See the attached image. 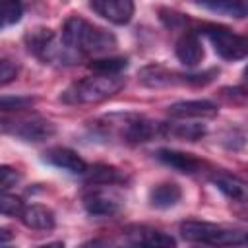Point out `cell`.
<instances>
[{
  "mask_svg": "<svg viewBox=\"0 0 248 248\" xmlns=\"http://www.w3.org/2000/svg\"><path fill=\"white\" fill-rule=\"evenodd\" d=\"M25 46L33 56H37L45 64H74L76 58H79L64 45L62 37L58 39L56 33L46 27H35L27 31Z\"/></svg>",
  "mask_w": 248,
  "mask_h": 248,
  "instance_id": "cell-4",
  "label": "cell"
},
{
  "mask_svg": "<svg viewBox=\"0 0 248 248\" xmlns=\"http://www.w3.org/2000/svg\"><path fill=\"white\" fill-rule=\"evenodd\" d=\"M128 60L124 56H107V58H93L89 62V68L95 74H107V76H120L122 70H126Z\"/></svg>",
  "mask_w": 248,
  "mask_h": 248,
  "instance_id": "cell-22",
  "label": "cell"
},
{
  "mask_svg": "<svg viewBox=\"0 0 248 248\" xmlns=\"http://www.w3.org/2000/svg\"><path fill=\"white\" fill-rule=\"evenodd\" d=\"M217 72L209 70L203 74H180L174 70H167L157 64H149L140 70V81L147 87H167V85H205L213 79Z\"/></svg>",
  "mask_w": 248,
  "mask_h": 248,
  "instance_id": "cell-7",
  "label": "cell"
},
{
  "mask_svg": "<svg viewBox=\"0 0 248 248\" xmlns=\"http://www.w3.org/2000/svg\"><path fill=\"white\" fill-rule=\"evenodd\" d=\"M155 157H157L163 165H167V167H170V169H174V170H178V172H182V174H196V172L202 170V165H203V163H202L198 157H194L192 153L178 151V149H169V147L159 149V151L155 153Z\"/></svg>",
  "mask_w": 248,
  "mask_h": 248,
  "instance_id": "cell-14",
  "label": "cell"
},
{
  "mask_svg": "<svg viewBox=\"0 0 248 248\" xmlns=\"http://www.w3.org/2000/svg\"><path fill=\"white\" fill-rule=\"evenodd\" d=\"M43 161L48 163L50 167H56L60 170H66L70 174H85L89 165L83 161L81 155H78L74 149L68 147H52L43 153Z\"/></svg>",
  "mask_w": 248,
  "mask_h": 248,
  "instance_id": "cell-13",
  "label": "cell"
},
{
  "mask_svg": "<svg viewBox=\"0 0 248 248\" xmlns=\"http://www.w3.org/2000/svg\"><path fill=\"white\" fill-rule=\"evenodd\" d=\"M23 16V4L21 0H2V25H14Z\"/></svg>",
  "mask_w": 248,
  "mask_h": 248,
  "instance_id": "cell-23",
  "label": "cell"
},
{
  "mask_svg": "<svg viewBox=\"0 0 248 248\" xmlns=\"http://www.w3.org/2000/svg\"><path fill=\"white\" fill-rule=\"evenodd\" d=\"M126 238L136 246H147V248H170L176 244V240L153 227L147 225H130L124 229Z\"/></svg>",
  "mask_w": 248,
  "mask_h": 248,
  "instance_id": "cell-11",
  "label": "cell"
},
{
  "mask_svg": "<svg viewBox=\"0 0 248 248\" xmlns=\"http://www.w3.org/2000/svg\"><path fill=\"white\" fill-rule=\"evenodd\" d=\"M200 6L234 17H248V0H196Z\"/></svg>",
  "mask_w": 248,
  "mask_h": 248,
  "instance_id": "cell-21",
  "label": "cell"
},
{
  "mask_svg": "<svg viewBox=\"0 0 248 248\" xmlns=\"http://www.w3.org/2000/svg\"><path fill=\"white\" fill-rule=\"evenodd\" d=\"M31 105H33V99L31 97H2V101H0V108L4 112L23 110V108H29Z\"/></svg>",
  "mask_w": 248,
  "mask_h": 248,
  "instance_id": "cell-25",
  "label": "cell"
},
{
  "mask_svg": "<svg viewBox=\"0 0 248 248\" xmlns=\"http://www.w3.org/2000/svg\"><path fill=\"white\" fill-rule=\"evenodd\" d=\"M83 202V207L89 215H95V217H112L114 213H118L120 209V198L112 192V190H107V188H91L83 194L81 198Z\"/></svg>",
  "mask_w": 248,
  "mask_h": 248,
  "instance_id": "cell-9",
  "label": "cell"
},
{
  "mask_svg": "<svg viewBox=\"0 0 248 248\" xmlns=\"http://www.w3.org/2000/svg\"><path fill=\"white\" fill-rule=\"evenodd\" d=\"M161 136L178 138L186 141H196L205 136V126L196 122H161Z\"/></svg>",
  "mask_w": 248,
  "mask_h": 248,
  "instance_id": "cell-18",
  "label": "cell"
},
{
  "mask_svg": "<svg viewBox=\"0 0 248 248\" xmlns=\"http://www.w3.org/2000/svg\"><path fill=\"white\" fill-rule=\"evenodd\" d=\"M124 87V78L120 76H107L95 74L72 83L64 93L62 101L68 105H95L110 99Z\"/></svg>",
  "mask_w": 248,
  "mask_h": 248,
  "instance_id": "cell-3",
  "label": "cell"
},
{
  "mask_svg": "<svg viewBox=\"0 0 248 248\" xmlns=\"http://www.w3.org/2000/svg\"><path fill=\"white\" fill-rule=\"evenodd\" d=\"M244 78H246V81H248V66L244 68Z\"/></svg>",
  "mask_w": 248,
  "mask_h": 248,
  "instance_id": "cell-28",
  "label": "cell"
},
{
  "mask_svg": "<svg viewBox=\"0 0 248 248\" xmlns=\"http://www.w3.org/2000/svg\"><path fill=\"white\" fill-rule=\"evenodd\" d=\"M180 234L188 242L211 244V246H248V232L225 229L205 221H184Z\"/></svg>",
  "mask_w": 248,
  "mask_h": 248,
  "instance_id": "cell-5",
  "label": "cell"
},
{
  "mask_svg": "<svg viewBox=\"0 0 248 248\" xmlns=\"http://www.w3.org/2000/svg\"><path fill=\"white\" fill-rule=\"evenodd\" d=\"M219 108L213 101L207 99H190V101H176L169 107V114L176 120H203L217 116Z\"/></svg>",
  "mask_w": 248,
  "mask_h": 248,
  "instance_id": "cell-10",
  "label": "cell"
},
{
  "mask_svg": "<svg viewBox=\"0 0 248 248\" xmlns=\"http://www.w3.org/2000/svg\"><path fill=\"white\" fill-rule=\"evenodd\" d=\"M93 12L114 25H126L134 17V0H89Z\"/></svg>",
  "mask_w": 248,
  "mask_h": 248,
  "instance_id": "cell-12",
  "label": "cell"
},
{
  "mask_svg": "<svg viewBox=\"0 0 248 248\" xmlns=\"http://www.w3.org/2000/svg\"><path fill=\"white\" fill-rule=\"evenodd\" d=\"M83 176L93 186H112L126 180V176L116 167H110V165H93L87 169Z\"/></svg>",
  "mask_w": 248,
  "mask_h": 248,
  "instance_id": "cell-20",
  "label": "cell"
},
{
  "mask_svg": "<svg viewBox=\"0 0 248 248\" xmlns=\"http://www.w3.org/2000/svg\"><path fill=\"white\" fill-rule=\"evenodd\" d=\"M174 52L176 58L188 68H194L203 60V45L194 31H186L178 37L174 45Z\"/></svg>",
  "mask_w": 248,
  "mask_h": 248,
  "instance_id": "cell-15",
  "label": "cell"
},
{
  "mask_svg": "<svg viewBox=\"0 0 248 248\" xmlns=\"http://www.w3.org/2000/svg\"><path fill=\"white\" fill-rule=\"evenodd\" d=\"M19 178L21 176L16 169H12L8 165H2V169H0V188H2V192H8L12 186H16L19 182Z\"/></svg>",
  "mask_w": 248,
  "mask_h": 248,
  "instance_id": "cell-26",
  "label": "cell"
},
{
  "mask_svg": "<svg viewBox=\"0 0 248 248\" xmlns=\"http://www.w3.org/2000/svg\"><path fill=\"white\" fill-rule=\"evenodd\" d=\"M161 122H153L134 112H112L95 120V128L108 138H116L124 143H143L161 136Z\"/></svg>",
  "mask_w": 248,
  "mask_h": 248,
  "instance_id": "cell-2",
  "label": "cell"
},
{
  "mask_svg": "<svg viewBox=\"0 0 248 248\" xmlns=\"http://www.w3.org/2000/svg\"><path fill=\"white\" fill-rule=\"evenodd\" d=\"M200 33H203L209 43L213 45L215 52L223 60H242L248 56V37L238 35L232 29L217 23H203L200 27Z\"/></svg>",
  "mask_w": 248,
  "mask_h": 248,
  "instance_id": "cell-6",
  "label": "cell"
},
{
  "mask_svg": "<svg viewBox=\"0 0 248 248\" xmlns=\"http://www.w3.org/2000/svg\"><path fill=\"white\" fill-rule=\"evenodd\" d=\"M23 209H25V203L21 202V198H17L14 194H8V192H2V198H0V211H2V215H6V217H19Z\"/></svg>",
  "mask_w": 248,
  "mask_h": 248,
  "instance_id": "cell-24",
  "label": "cell"
},
{
  "mask_svg": "<svg viewBox=\"0 0 248 248\" xmlns=\"http://www.w3.org/2000/svg\"><path fill=\"white\" fill-rule=\"evenodd\" d=\"M16 76H17V66L12 60L2 58V62H0V83L8 85L12 79H16Z\"/></svg>",
  "mask_w": 248,
  "mask_h": 248,
  "instance_id": "cell-27",
  "label": "cell"
},
{
  "mask_svg": "<svg viewBox=\"0 0 248 248\" xmlns=\"http://www.w3.org/2000/svg\"><path fill=\"white\" fill-rule=\"evenodd\" d=\"M211 182L229 200L240 202V203L248 202V180H244L240 176H234L231 172H215L211 176Z\"/></svg>",
  "mask_w": 248,
  "mask_h": 248,
  "instance_id": "cell-16",
  "label": "cell"
},
{
  "mask_svg": "<svg viewBox=\"0 0 248 248\" xmlns=\"http://www.w3.org/2000/svg\"><path fill=\"white\" fill-rule=\"evenodd\" d=\"M182 198V188L176 182H161L151 188L149 192V203L157 209H169L176 205Z\"/></svg>",
  "mask_w": 248,
  "mask_h": 248,
  "instance_id": "cell-19",
  "label": "cell"
},
{
  "mask_svg": "<svg viewBox=\"0 0 248 248\" xmlns=\"http://www.w3.org/2000/svg\"><path fill=\"white\" fill-rule=\"evenodd\" d=\"M62 41L78 56H101L116 48V37L110 31L97 27L79 16H72L64 21Z\"/></svg>",
  "mask_w": 248,
  "mask_h": 248,
  "instance_id": "cell-1",
  "label": "cell"
},
{
  "mask_svg": "<svg viewBox=\"0 0 248 248\" xmlns=\"http://www.w3.org/2000/svg\"><path fill=\"white\" fill-rule=\"evenodd\" d=\"M19 219L27 229H33V231H52L56 225V217H54L52 209L46 205H41V203L25 205Z\"/></svg>",
  "mask_w": 248,
  "mask_h": 248,
  "instance_id": "cell-17",
  "label": "cell"
},
{
  "mask_svg": "<svg viewBox=\"0 0 248 248\" xmlns=\"http://www.w3.org/2000/svg\"><path fill=\"white\" fill-rule=\"evenodd\" d=\"M2 130L6 134H12V136L19 138L21 141L39 143V141H45V140L52 138L54 132H56V126L50 120L33 114V116H23V118H14V120L4 118L2 120Z\"/></svg>",
  "mask_w": 248,
  "mask_h": 248,
  "instance_id": "cell-8",
  "label": "cell"
}]
</instances>
